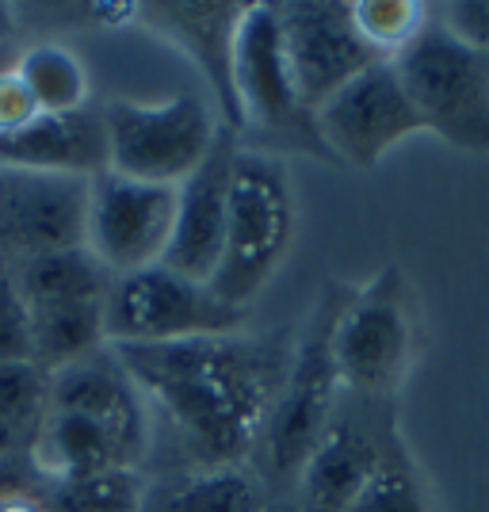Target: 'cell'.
I'll return each mask as SVG.
<instances>
[{"label": "cell", "mask_w": 489, "mask_h": 512, "mask_svg": "<svg viewBox=\"0 0 489 512\" xmlns=\"http://www.w3.org/2000/svg\"><path fill=\"white\" fill-rule=\"evenodd\" d=\"M138 394L161 409L188 470L253 467L291 352L245 333L172 344H111Z\"/></svg>", "instance_id": "1"}, {"label": "cell", "mask_w": 489, "mask_h": 512, "mask_svg": "<svg viewBox=\"0 0 489 512\" xmlns=\"http://www.w3.org/2000/svg\"><path fill=\"white\" fill-rule=\"evenodd\" d=\"M348 287L329 283L318 299L314 318L306 321L298 337L287 375L279 383V394L272 402V413L264 421L260 444L253 455V470L268 482V490H291L306 455L314 451L321 432L329 428L333 413L341 406L344 390L333 360V325L341 318Z\"/></svg>", "instance_id": "2"}, {"label": "cell", "mask_w": 489, "mask_h": 512, "mask_svg": "<svg viewBox=\"0 0 489 512\" xmlns=\"http://www.w3.org/2000/svg\"><path fill=\"white\" fill-rule=\"evenodd\" d=\"M295 241V192L283 161L272 153L245 150L237 142L230 165L226 245L211 279V291L226 306L249 310L272 283Z\"/></svg>", "instance_id": "3"}, {"label": "cell", "mask_w": 489, "mask_h": 512, "mask_svg": "<svg viewBox=\"0 0 489 512\" xmlns=\"http://www.w3.org/2000/svg\"><path fill=\"white\" fill-rule=\"evenodd\" d=\"M234 92L241 115L237 134H245V150L272 157L295 150L333 161L321 146L314 111L302 104L291 77L276 4H245L234 39Z\"/></svg>", "instance_id": "4"}, {"label": "cell", "mask_w": 489, "mask_h": 512, "mask_svg": "<svg viewBox=\"0 0 489 512\" xmlns=\"http://www.w3.org/2000/svg\"><path fill=\"white\" fill-rule=\"evenodd\" d=\"M417 356V306L398 264L356 287L333 325L341 390L371 406H390Z\"/></svg>", "instance_id": "5"}, {"label": "cell", "mask_w": 489, "mask_h": 512, "mask_svg": "<svg viewBox=\"0 0 489 512\" xmlns=\"http://www.w3.org/2000/svg\"><path fill=\"white\" fill-rule=\"evenodd\" d=\"M390 62L425 130L455 150L489 157V54L428 16L425 31Z\"/></svg>", "instance_id": "6"}, {"label": "cell", "mask_w": 489, "mask_h": 512, "mask_svg": "<svg viewBox=\"0 0 489 512\" xmlns=\"http://www.w3.org/2000/svg\"><path fill=\"white\" fill-rule=\"evenodd\" d=\"M104 111L111 172L180 188L222 138V119L199 92H176L169 100H111Z\"/></svg>", "instance_id": "7"}, {"label": "cell", "mask_w": 489, "mask_h": 512, "mask_svg": "<svg viewBox=\"0 0 489 512\" xmlns=\"http://www.w3.org/2000/svg\"><path fill=\"white\" fill-rule=\"evenodd\" d=\"M249 310L226 306L211 283H195L165 264L142 268L111 283L104 299L107 344H172L195 337L245 333Z\"/></svg>", "instance_id": "8"}, {"label": "cell", "mask_w": 489, "mask_h": 512, "mask_svg": "<svg viewBox=\"0 0 489 512\" xmlns=\"http://www.w3.org/2000/svg\"><path fill=\"white\" fill-rule=\"evenodd\" d=\"M398 436L390 406H371L344 394L329 428L291 486L295 512H348L375 478L390 440Z\"/></svg>", "instance_id": "9"}, {"label": "cell", "mask_w": 489, "mask_h": 512, "mask_svg": "<svg viewBox=\"0 0 489 512\" xmlns=\"http://www.w3.org/2000/svg\"><path fill=\"white\" fill-rule=\"evenodd\" d=\"M314 123L325 153L352 169H375L398 142L425 130L394 62L363 69L314 111Z\"/></svg>", "instance_id": "10"}, {"label": "cell", "mask_w": 489, "mask_h": 512, "mask_svg": "<svg viewBox=\"0 0 489 512\" xmlns=\"http://www.w3.org/2000/svg\"><path fill=\"white\" fill-rule=\"evenodd\" d=\"M92 180L65 172L0 169V260L20 264L31 256L88 245Z\"/></svg>", "instance_id": "11"}, {"label": "cell", "mask_w": 489, "mask_h": 512, "mask_svg": "<svg viewBox=\"0 0 489 512\" xmlns=\"http://www.w3.org/2000/svg\"><path fill=\"white\" fill-rule=\"evenodd\" d=\"M172 218H176V188L142 184L111 169L92 176L88 249L111 279L161 264L172 237Z\"/></svg>", "instance_id": "12"}, {"label": "cell", "mask_w": 489, "mask_h": 512, "mask_svg": "<svg viewBox=\"0 0 489 512\" xmlns=\"http://www.w3.org/2000/svg\"><path fill=\"white\" fill-rule=\"evenodd\" d=\"M287 65L302 104L318 111L333 92L356 81L363 69L386 62L363 43L352 23V4L344 0H291L276 4Z\"/></svg>", "instance_id": "13"}, {"label": "cell", "mask_w": 489, "mask_h": 512, "mask_svg": "<svg viewBox=\"0 0 489 512\" xmlns=\"http://www.w3.org/2000/svg\"><path fill=\"white\" fill-rule=\"evenodd\" d=\"M237 153V134L222 130L211 157L176 188L169 249L161 264L184 279L211 283L226 245V203H230V165Z\"/></svg>", "instance_id": "14"}, {"label": "cell", "mask_w": 489, "mask_h": 512, "mask_svg": "<svg viewBox=\"0 0 489 512\" xmlns=\"http://www.w3.org/2000/svg\"><path fill=\"white\" fill-rule=\"evenodd\" d=\"M138 16L149 20L161 35H169L180 50L192 54L214 92V111L222 127L237 134V92H234V39L237 23L245 16V4L226 0H161L138 4Z\"/></svg>", "instance_id": "15"}, {"label": "cell", "mask_w": 489, "mask_h": 512, "mask_svg": "<svg viewBox=\"0 0 489 512\" xmlns=\"http://www.w3.org/2000/svg\"><path fill=\"white\" fill-rule=\"evenodd\" d=\"M46 406L65 409V413H81L100 425L115 428L119 436H127L134 448L149 455V409L146 398L138 394V386L123 371V363L115 360L111 344L92 352L88 360L65 367L58 375H50L46 386Z\"/></svg>", "instance_id": "16"}, {"label": "cell", "mask_w": 489, "mask_h": 512, "mask_svg": "<svg viewBox=\"0 0 489 512\" xmlns=\"http://www.w3.org/2000/svg\"><path fill=\"white\" fill-rule=\"evenodd\" d=\"M0 169L65 172V176H100L111 169L104 111L88 104L65 115H39L20 134L0 138Z\"/></svg>", "instance_id": "17"}, {"label": "cell", "mask_w": 489, "mask_h": 512, "mask_svg": "<svg viewBox=\"0 0 489 512\" xmlns=\"http://www.w3.org/2000/svg\"><path fill=\"white\" fill-rule=\"evenodd\" d=\"M276 501L253 467L184 470L146 493L142 512H264Z\"/></svg>", "instance_id": "18"}, {"label": "cell", "mask_w": 489, "mask_h": 512, "mask_svg": "<svg viewBox=\"0 0 489 512\" xmlns=\"http://www.w3.org/2000/svg\"><path fill=\"white\" fill-rule=\"evenodd\" d=\"M107 348L104 302H46L31 306V363L46 379Z\"/></svg>", "instance_id": "19"}, {"label": "cell", "mask_w": 489, "mask_h": 512, "mask_svg": "<svg viewBox=\"0 0 489 512\" xmlns=\"http://www.w3.org/2000/svg\"><path fill=\"white\" fill-rule=\"evenodd\" d=\"M12 276L20 283L27 306H46V302H104L115 279L92 256L88 245L81 249H62V253L31 256L12 264Z\"/></svg>", "instance_id": "20"}, {"label": "cell", "mask_w": 489, "mask_h": 512, "mask_svg": "<svg viewBox=\"0 0 489 512\" xmlns=\"http://www.w3.org/2000/svg\"><path fill=\"white\" fill-rule=\"evenodd\" d=\"M46 379L35 363H0V467L35 448L46 417Z\"/></svg>", "instance_id": "21"}, {"label": "cell", "mask_w": 489, "mask_h": 512, "mask_svg": "<svg viewBox=\"0 0 489 512\" xmlns=\"http://www.w3.org/2000/svg\"><path fill=\"white\" fill-rule=\"evenodd\" d=\"M16 73L43 115L88 107V73L81 58L62 43H35L16 58Z\"/></svg>", "instance_id": "22"}, {"label": "cell", "mask_w": 489, "mask_h": 512, "mask_svg": "<svg viewBox=\"0 0 489 512\" xmlns=\"http://www.w3.org/2000/svg\"><path fill=\"white\" fill-rule=\"evenodd\" d=\"M149 486L138 470H107L77 482H50L46 512H142Z\"/></svg>", "instance_id": "23"}, {"label": "cell", "mask_w": 489, "mask_h": 512, "mask_svg": "<svg viewBox=\"0 0 489 512\" xmlns=\"http://www.w3.org/2000/svg\"><path fill=\"white\" fill-rule=\"evenodd\" d=\"M348 512H432L425 482L417 474L413 455L405 451L402 436L390 440L375 478L363 486V493Z\"/></svg>", "instance_id": "24"}, {"label": "cell", "mask_w": 489, "mask_h": 512, "mask_svg": "<svg viewBox=\"0 0 489 512\" xmlns=\"http://www.w3.org/2000/svg\"><path fill=\"white\" fill-rule=\"evenodd\" d=\"M428 16H432V4H421V0H356L352 4V23L363 35V43L375 54H383L386 62L398 58L425 31Z\"/></svg>", "instance_id": "25"}, {"label": "cell", "mask_w": 489, "mask_h": 512, "mask_svg": "<svg viewBox=\"0 0 489 512\" xmlns=\"http://www.w3.org/2000/svg\"><path fill=\"white\" fill-rule=\"evenodd\" d=\"M0 363H31V306L8 260H0Z\"/></svg>", "instance_id": "26"}, {"label": "cell", "mask_w": 489, "mask_h": 512, "mask_svg": "<svg viewBox=\"0 0 489 512\" xmlns=\"http://www.w3.org/2000/svg\"><path fill=\"white\" fill-rule=\"evenodd\" d=\"M432 16L444 23L459 43L489 54V0H447V4H432Z\"/></svg>", "instance_id": "27"}, {"label": "cell", "mask_w": 489, "mask_h": 512, "mask_svg": "<svg viewBox=\"0 0 489 512\" xmlns=\"http://www.w3.org/2000/svg\"><path fill=\"white\" fill-rule=\"evenodd\" d=\"M43 111L31 100L27 85L20 81L16 65H0V138L20 134L23 127H31Z\"/></svg>", "instance_id": "28"}, {"label": "cell", "mask_w": 489, "mask_h": 512, "mask_svg": "<svg viewBox=\"0 0 489 512\" xmlns=\"http://www.w3.org/2000/svg\"><path fill=\"white\" fill-rule=\"evenodd\" d=\"M0 512H46L43 497L27 490H4L0 493Z\"/></svg>", "instance_id": "29"}, {"label": "cell", "mask_w": 489, "mask_h": 512, "mask_svg": "<svg viewBox=\"0 0 489 512\" xmlns=\"http://www.w3.org/2000/svg\"><path fill=\"white\" fill-rule=\"evenodd\" d=\"M16 31H20V23H16V4L0 0V46L8 43V39H12Z\"/></svg>", "instance_id": "30"}, {"label": "cell", "mask_w": 489, "mask_h": 512, "mask_svg": "<svg viewBox=\"0 0 489 512\" xmlns=\"http://www.w3.org/2000/svg\"><path fill=\"white\" fill-rule=\"evenodd\" d=\"M264 512H295V505H291V497H283V501L276 497V501H272V505H268Z\"/></svg>", "instance_id": "31"}]
</instances>
